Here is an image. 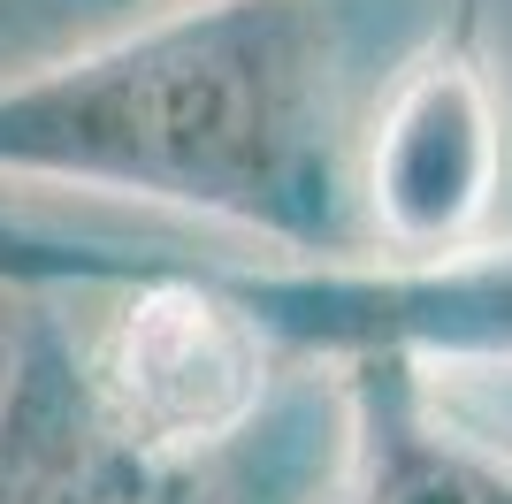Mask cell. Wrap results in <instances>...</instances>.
Instances as JSON below:
<instances>
[{
  "label": "cell",
  "instance_id": "6da1fadb",
  "mask_svg": "<svg viewBox=\"0 0 512 504\" xmlns=\"http://www.w3.org/2000/svg\"><path fill=\"white\" fill-rule=\"evenodd\" d=\"M406 54L367 0H161L0 77V184L138 199L283 260L375 252L360 138Z\"/></svg>",
  "mask_w": 512,
  "mask_h": 504
},
{
  "label": "cell",
  "instance_id": "5b68a950",
  "mask_svg": "<svg viewBox=\"0 0 512 504\" xmlns=\"http://www.w3.org/2000/svg\"><path fill=\"white\" fill-rule=\"evenodd\" d=\"M100 8H138V16H146V8H161V0H100Z\"/></svg>",
  "mask_w": 512,
  "mask_h": 504
},
{
  "label": "cell",
  "instance_id": "3957f363",
  "mask_svg": "<svg viewBox=\"0 0 512 504\" xmlns=\"http://www.w3.org/2000/svg\"><path fill=\"white\" fill-rule=\"evenodd\" d=\"M199 275L283 367H360L398 359L421 375L490 367L512 375V237H474L451 252H344V260H283V252H184Z\"/></svg>",
  "mask_w": 512,
  "mask_h": 504
},
{
  "label": "cell",
  "instance_id": "277c9868",
  "mask_svg": "<svg viewBox=\"0 0 512 504\" xmlns=\"http://www.w3.org/2000/svg\"><path fill=\"white\" fill-rule=\"evenodd\" d=\"M505 184V107L474 16L428 31L383 77L360 138V214L375 252L474 245Z\"/></svg>",
  "mask_w": 512,
  "mask_h": 504
},
{
  "label": "cell",
  "instance_id": "7a4b0ae2",
  "mask_svg": "<svg viewBox=\"0 0 512 504\" xmlns=\"http://www.w3.org/2000/svg\"><path fill=\"white\" fill-rule=\"evenodd\" d=\"M344 390L299 367L237 436H169L100 382L77 298L31 291L0 352V504H344Z\"/></svg>",
  "mask_w": 512,
  "mask_h": 504
}]
</instances>
